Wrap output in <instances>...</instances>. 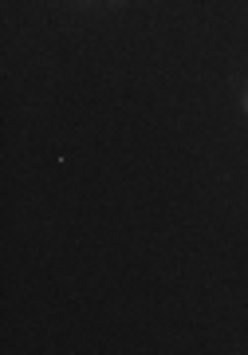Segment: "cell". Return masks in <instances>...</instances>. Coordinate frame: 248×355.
<instances>
[{
	"label": "cell",
	"instance_id": "obj_1",
	"mask_svg": "<svg viewBox=\"0 0 248 355\" xmlns=\"http://www.w3.org/2000/svg\"><path fill=\"white\" fill-rule=\"evenodd\" d=\"M240 103H245V111H248V91H245V95H240Z\"/></svg>",
	"mask_w": 248,
	"mask_h": 355
}]
</instances>
